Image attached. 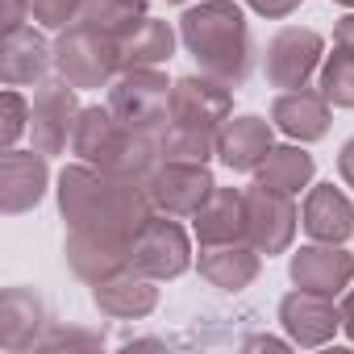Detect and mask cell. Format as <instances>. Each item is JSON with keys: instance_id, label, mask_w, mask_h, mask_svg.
<instances>
[{"instance_id": "4316f807", "label": "cell", "mask_w": 354, "mask_h": 354, "mask_svg": "<svg viewBox=\"0 0 354 354\" xmlns=\"http://www.w3.org/2000/svg\"><path fill=\"white\" fill-rule=\"evenodd\" d=\"M317 88L325 92V100L333 109H354V55L333 46V55L321 63V80Z\"/></svg>"}, {"instance_id": "ffe728a7", "label": "cell", "mask_w": 354, "mask_h": 354, "mask_svg": "<svg viewBox=\"0 0 354 354\" xmlns=\"http://www.w3.org/2000/svg\"><path fill=\"white\" fill-rule=\"evenodd\" d=\"M50 67H55V46L34 26H21V30L5 34V50H0V80H5V88L46 84Z\"/></svg>"}, {"instance_id": "4fadbf2b", "label": "cell", "mask_w": 354, "mask_h": 354, "mask_svg": "<svg viewBox=\"0 0 354 354\" xmlns=\"http://www.w3.org/2000/svg\"><path fill=\"white\" fill-rule=\"evenodd\" d=\"M288 279L304 292H317V296H342L354 283V254L346 246H333V242L300 246L288 259Z\"/></svg>"}, {"instance_id": "9c48e42d", "label": "cell", "mask_w": 354, "mask_h": 354, "mask_svg": "<svg viewBox=\"0 0 354 354\" xmlns=\"http://www.w3.org/2000/svg\"><path fill=\"white\" fill-rule=\"evenodd\" d=\"M80 88H71L67 80H46L38 84L34 100H30V138H34V150L42 154H67L71 138H75V121L84 113Z\"/></svg>"}, {"instance_id": "7c38bea8", "label": "cell", "mask_w": 354, "mask_h": 354, "mask_svg": "<svg viewBox=\"0 0 354 354\" xmlns=\"http://www.w3.org/2000/svg\"><path fill=\"white\" fill-rule=\"evenodd\" d=\"M279 325H283L292 346L317 350L342 333V304H333V296H317V292L296 288L279 300Z\"/></svg>"}, {"instance_id": "3957f363", "label": "cell", "mask_w": 354, "mask_h": 354, "mask_svg": "<svg viewBox=\"0 0 354 354\" xmlns=\"http://www.w3.org/2000/svg\"><path fill=\"white\" fill-rule=\"evenodd\" d=\"M71 154L80 162H92L109 175H121V180L146 184L154 167L162 162V138L158 133H142L129 129L125 121L113 117V109L104 104H88L75 121V138H71Z\"/></svg>"}, {"instance_id": "d590c367", "label": "cell", "mask_w": 354, "mask_h": 354, "mask_svg": "<svg viewBox=\"0 0 354 354\" xmlns=\"http://www.w3.org/2000/svg\"><path fill=\"white\" fill-rule=\"evenodd\" d=\"M167 5H196V0H167Z\"/></svg>"}, {"instance_id": "603a6c76", "label": "cell", "mask_w": 354, "mask_h": 354, "mask_svg": "<svg viewBox=\"0 0 354 354\" xmlns=\"http://www.w3.org/2000/svg\"><path fill=\"white\" fill-rule=\"evenodd\" d=\"M192 221H196V242L201 246L242 242L246 238V188H217Z\"/></svg>"}, {"instance_id": "30bf717a", "label": "cell", "mask_w": 354, "mask_h": 354, "mask_svg": "<svg viewBox=\"0 0 354 354\" xmlns=\"http://www.w3.org/2000/svg\"><path fill=\"white\" fill-rule=\"evenodd\" d=\"M234 117V88L213 75H184L171 88V125L217 133Z\"/></svg>"}, {"instance_id": "484cf974", "label": "cell", "mask_w": 354, "mask_h": 354, "mask_svg": "<svg viewBox=\"0 0 354 354\" xmlns=\"http://www.w3.org/2000/svg\"><path fill=\"white\" fill-rule=\"evenodd\" d=\"M146 0H84V9H80V21L109 34V38H125L129 30H138L146 21Z\"/></svg>"}, {"instance_id": "7402d4cb", "label": "cell", "mask_w": 354, "mask_h": 354, "mask_svg": "<svg viewBox=\"0 0 354 354\" xmlns=\"http://www.w3.org/2000/svg\"><path fill=\"white\" fill-rule=\"evenodd\" d=\"M196 271L205 283L221 288V292H242L259 279L263 271V254L242 238V242H217V246H201Z\"/></svg>"}, {"instance_id": "8fae6325", "label": "cell", "mask_w": 354, "mask_h": 354, "mask_svg": "<svg viewBox=\"0 0 354 354\" xmlns=\"http://www.w3.org/2000/svg\"><path fill=\"white\" fill-rule=\"evenodd\" d=\"M296 225H300V209H296V196L288 192H275V188H246V242L259 250V254H283L296 238Z\"/></svg>"}, {"instance_id": "4dcf8cb0", "label": "cell", "mask_w": 354, "mask_h": 354, "mask_svg": "<svg viewBox=\"0 0 354 354\" xmlns=\"http://www.w3.org/2000/svg\"><path fill=\"white\" fill-rule=\"evenodd\" d=\"M21 133H30V100L17 88H5V125H0L5 150H13L21 142Z\"/></svg>"}, {"instance_id": "6da1fadb", "label": "cell", "mask_w": 354, "mask_h": 354, "mask_svg": "<svg viewBox=\"0 0 354 354\" xmlns=\"http://www.w3.org/2000/svg\"><path fill=\"white\" fill-rule=\"evenodd\" d=\"M59 213L67 230H92V234H113L133 242V234L154 217V201L146 184L109 175L92 162H71L59 171Z\"/></svg>"}, {"instance_id": "7a4b0ae2", "label": "cell", "mask_w": 354, "mask_h": 354, "mask_svg": "<svg viewBox=\"0 0 354 354\" xmlns=\"http://www.w3.org/2000/svg\"><path fill=\"white\" fill-rule=\"evenodd\" d=\"M180 42L196 59V67L230 88H242L254 75L259 46L250 21L234 0H196L180 17Z\"/></svg>"}, {"instance_id": "1f68e13d", "label": "cell", "mask_w": 354, "mask_h": 354, "mask_svg": "<svg viewBox=\"0 0 354 354\" xmlns=\"http://www.w3.org/2000/svg\"><path fill=\"white\" fill-rule=\"evenodd\" d=\"M246 5L267 21H283V17H292L300 9V0H246Z\"/></svg>"}, {"instance_id": "9a60e30c", "label": "cell", "mask_w": 354, "mask_h": 354, "mask_svg": "<svg viewBox=\"0 0 354 354\" xmlns=\"http://www.w3.org/2000/svg\"><path fill=\"white\" fill-rule=\"evenodd\" d=\"M63 259L71 267L75 279L84 283H100L117 271L129 267V242L113 238V234H92V230H67L63 242Z\"/></svg>"}, {"instance_id": "e0dca14e", "label": "cell", "mask_w": 354, "mask_h": 354, "mask_svg": "<svg viewBox=\"0 0 354 354\" xmlns=\"http://www.w3.org/2000/svg\"><path fill=\"white\" fill-rule=\"evenodd\" d=\"M329 121H333V104L325 100L321 88H292L271 100V125L292 142H304V146L321 142L329 133Z\"/></svg>"}, {"instance_id": "ba28073f", "label": "cell", "mask_w": 354, "mask_h": 354, "mask_svg": "<svg viewBox=\"0 0 354 354\" xmlns=\"http://www.w3.org/2000/svg\"><path fill=\"white\" fill-rule=\"evenodd\" d=\"M325 55V38L317 30L304 26H283L279 34H271L267 50H263V75L271 88L292 92V88H308L313 71H321Z\"/></svg>"}, {"instance_id": "cb8c5ba5", "label": "cell", "mask_w": 354, "mask_h": 354, "mask_svg": "<svg viewBox=\"0 0 354 354\" xmlns=\"http://www.w3.org/2000/svg\"><path fill=\"white\" fill-rule=\"evenodd\" d=\"M313 175H317V162L304 150V142H288V146H271V154L254 171V184L288 192V196H300L304 188H313Z\"/></svg>"}, {"instance_id": "836d02e7", "label": "cell", "mask_w": 354, "mask_h": 354, "mask_svg": "<svg viewBox=\"0 0 354 354\" xmlns=\"http://www.w3.org/2000/svg\"><path fill=\"white\" fill-rule=\"evenodd\" d=\"M337 175H342V184L354 188V138L337 150Z\"/></svg>"}, {"instance_id": "52a82bcc", "label": "cell", "mask_w": 354, "mask_h": 354, "mask_svg": "<svg viewBox=\"0 0 354 354\" xmlns=\"http://www.w3.org/2000/svg\"><path fill=\"white\" fill-rule=\"evenodd\" d=\"M146 192L154 201V213L192 221L205 209V201L217 192V180H213L209 162H175V158H162L154 167V175L146 180Z\"/></svg>"}, {"instance_id": "f1b7e54d", "label": "cell", "mask_w": 354, "mask_h": 354, "mask_svg": "<svg viewBox=\"0 0 354 354\" xmlns=\"http://www.w3.org/2000/svg\"><path fill=\"white\" fill-rule=\"evenodd\" d=\"M84 0H30V21H38L50 34H63L67 26L80 21Z\"/></svg>"}, {"instance_id": "5bb4252c", "label": "cell", "mask_w": 354, "mask_h": 354, "mask_svg": "<svg viewBox=\"0 0 354 354\" xmlns=\"http://www.w3.org/2000/svg\"><path fill=\"white\" fill-rule=\"evenodd\" d=\"M50 154L42 150H5V162H0V209L5 217H21L30 209L42 205L46 188H50Z\"/></svg>"}, {"instance_id": "e575fe53", "label": "cell", "mask_w": 354, "mask_h": 354, "mask_svg": "<svg viewBox=\"0 0 354 354\" xmlns=\"http://www.w3.org/2000/svg\"><path fill=\"white\" fill-rule=\"evenodd\" d=\"M342 333L354 342V288L342 292Z\"/></svg>"}, {"instance_id": "ac0fdd59", "label": "cell", "mask_w": 354, "mask_h": 354, "mask_svg": "<svg viewBox=\"0 0 354 354\" xmlns=\"http://www.w3.org/2000/svg\"><path fill=\"white\" fill-rule=\"evenodd\" d=\"M154 283H158V279H150V275L125 267V271H117V275L92 283V304H96L100 317H109V321H142V317H150V313L158 308V288H154Z\"/></svg>"}, {"instance_id": "8992f818", "label": "cell", "mask_w": 354, "mask_h": 354, "mask_svg": "<svg viewBox=\"0 0 354 354\" xmlns=\"http://www.w3.org/2000/svg\"><path fill=\"white\" fill-rule=\"evenodd\" d=\"M129 267L150 279H180L192 267V238L180 225V217L154 213L129 242Z\"/></svg>"}, {"instance_id": "f546056e", "label": "cell", "mask_w": 354, "mask_h": 354, "mask_svg": "<svg viewBox=\"0 0 354 354\" xmlns=\"http://www.w3.org/2000/svg\"><path fill=\"white\" fill-rule=\"evenodd\" d=\"M96 346H104V333L80 329V325H55L38 342V350H46V354H59V350H96Z\"/></svg>"}, {"instance_id": "d6a6232c", "label": "cell", "mask_w": 354, "mask_h": 354, "mask_svg": "<svg viewBox=\"0 0 354 354\" xmlns=\"http://www.w3.org/2000/svg\"><path fill=\"white\" fill-rule=\"evenodd\" d=\"M333 46H342V50L354 55V9H346V17H337V26H333Z\"/></svg>"}, {"instance_id": "5b68a950", "label": "cell", "mask_w": 354, "mask_h": 354, "mask_svg": "<svg viewBox=\"0 0 354 354\" xmlns=\"http://www.w3.org/2000/svg\"><path fill=\"white\" fill-rule=\"evenodd\" d=\"M171 80L158 67H129L109 84V109L117 121L142 133H167L171 125Z\"/></svg>"}, {"instance_id": "d6986e66", "label": "cell", "mask_w": 354, "mask_h": 354, "mask_svg": "<svg viewBox=\"0 0 354 354\" xmlns=\"http://www.w3.org/2000/svg\"><path fill=\"white\" fill-rule=\"evenodd\" d=\"M275 138H271V121L254 117V113H242V117H230L221 129H217V158L238 171V175H254L263 167V158L271 154Z\"/></svg>"}, {"instance_id": "277c9868", "label": "cell", "mask_w": 354, "mask_h": 354, "mask_svg": "<svg viewBox=\"0 0 354 354\" xmlns=\"http://www.w3.org/2000/svg\"><path fill=\"white\" fill-rule=\"evenodd\" d=\"M55 67L59 80H67L71 88H109L121 75V46L117 38L75 21L55 38Z\"/></svg>"}, {"instance_id": "44dd1931", "label": "cell", "mask_w": 354, "mask_h": 354, "mask_svg": "<svg viewBox=\"0 0 354 354\" xmlns=\"http://www.w3.org/2000/svg\"><path fill=\"white\" fill-rule=\"evenodd\" d=\"M300 225L313 242H350L354 238V205L342 188L333 184H313L308 196H304V209H300Z\"/></svg>"}, {"instance_id": "2e32d148", "label": "cell", "mask_w": 354, "mask_h": 354, "mask_svg": "<svg viewBox=\"0 0 354 354\" xmlns=\"http://www.w3.org/2000/svg\"><path fill=\"white\" fill-rule=\"evenodd\" d=\"M46 300L34 288H5L0 292V346L9 354H26L46 337Z\"/></svg>"}, {"instance_id": "83f0119b", "label": "cell", "mask_w": 354, "mask_h": 354, "mask_svg": "<svg viewBox=\"0 0 354 354\" xmlns=\"http://www.w3.org/2000/svg\"><path fill=\"white\" fill-rule=\"evenodd\" d=\"M213 154H217V133L167 125V133H162V158H175V162H209Z\"/></svg>"}, {"instance_id": "8d00e7d4", "label": "cell", "mask_w": 354, "mask_h": 354, "mask_svg": "<svg viewBox=\"0 0 354 354\" xmlns=\"http://www.w3.org/2000/svg\"><path fill=\"white\" fill-rule=\"evenodd\" d=\"M337 5H342V9H354V0H337Z\"/></svg>"}, {"instance_id": "d4e9b609", "label": "cell", "mask_w": 354, "mask_h": 354, "mask_svg": "<svg viewBox=\"0 0 354 354\" xmlns=\"http://www.w3.org/2000/svg\"><path fill=\"white\" fill-rule=\"evenodd\" d=\"M175 34L167 21H158V17H146L138 30H129L117 46H121V71H129V67H162L171 55H175Z\"/></svg>"}]
</instances>
